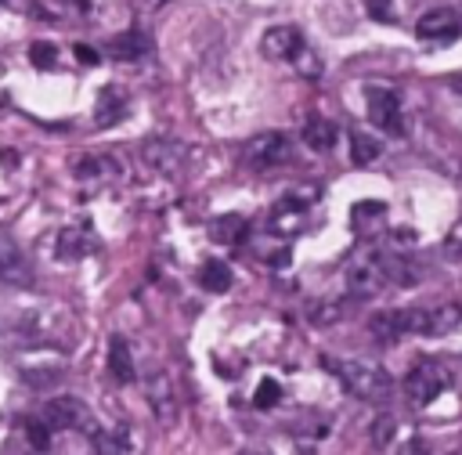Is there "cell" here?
<instances>
[{"label":"cell","mask_w":462,"mask_h":455,"mask_svg":"<svg viewBox=\"0 0 462 455\" xmlns=\"http://www.w3.org/2000/svg\"><path fill=\"white\" fill-rule=\"evenodd\" d=\"M321 365L339 379V386L346 394H354L357 401H386L390 390H393V379L383 365L375 361H361V358H321Z\"/></svg>","instance_id":"cell-1"},{"label":"cell","mask_w":462,"mask_h":455,"mask_svg":"<svg viewBox=\"0 0 462 455\" xmlns=\"http://www.w3.org/2000/svg\"><path fill=\"white\" fill-rule=\"evenodd\" d=\"M448 386H451V372H448V365L437 361V358H419V361L408 368V376H404V397H408L411 408H426V404L437 401Z\"/></svg>","instance_id":"cell-2"},{"label":"cell","mask_w":462,"mask_h":455,"mask_svg":"<svg viewBox=\"0 0 462 455\" xmlns=\"http://www.w3.org/2000/svg\"><path fill=\"white\" fill-rule=\"evenodd\" d=\"M343 278H346L350 296H361V300L379 296V292L390 285V282H386V274H383V264H379V249H375V246L357 249V253L350 256V264H346Z\"/></svg>","instance_id":"cell-3"},{"label":"cell","mask_w":462,"mask_h":455,"mask_svg":"<svg viewBox=\"0 0 462 455\" xmlns=\"http://www.w3.org/2000/svg\"><path fill=\"white\" fill-rule=\"evenodd\" d=\"M365 105H368L372 126H379L383 134H393V137L404 134V108H401V94L393 87L368 83L365 87Z\"/></svg>","instance_id":"cell-4"},{"label":"cell","mask_w":462,"mask_h":455,"mask_svg":"<svg viewBox=\"0 0 462 455\" xmlns=\"http://www.w3.org/2000/svg\"><path fill=\"white\" fill-rule=\"evenodd\" d=\"M289 155H292V141L282 130H263L242 144V162L249 170H274V166L289 162Z\"/></svg>","instance_id":"cell-5"},{"label":"cell","mask_w":462,"mask_h":455,"mask_svg":"<svg viewBox=\"0 0 462 455\" xmlns=\"http://www.w3.org/2000/svg\"><path fill=\"white\" fill-rule=\"evenodd\" d=\"M43 422L54 430V433H90L94 437V415H90V408L79 401V397H69V394H61V397H51L47 404H43Z\"/></svg>","instance_id":"cell-6"},{"label":"cell","mask_w":462,"mask_h":455,"mask_svg":"<svg viewBox=\"0 0 462 455\" xmlns=\"http://www.w3.org/2000/svg\"><path fill=\"white\" fill-rule=\"evenodd\" d=\"M314 195H318L314 188L285 195V199H282V202L271 209V217H267V228H271L274 235H282V238H292V235H300V231H303V224H307V202H310Z\"/></svg>","instance_id":"cell-7"},{"label":"cell","mask_w":462,"mask_h":455,"mask_svg":"<svg viewBox=\"0 0 462 455\" xmlns=\"http://www.w3.org/2000/svg\"><path fill=\"white\" fill-rule=\"evenodd\" d=\"M144 397H148V408H152L159 426H173L177 422V386H173L170 372L148 376L144 379Z\"/></svg>","instance_id":"cell-8"},{"label":"cell","mask_w":462,"mask_h":455,"mask_svg":"<svg viewBox=\"0 0 462 455\" xmlns=\"http://www.w3.org/2000/svg\"><path fill=\"white\" fill-rule=\"evenodd\" d=\"M303 47H307V40H303V32L296 25H271L263 32V40H260V51L271 61H292Z\"/></svg>","instance_id":"cell-9"},{"label":"cell","mask_w":462,"mask_h":455,"mask_svg":"<svg viewBox=\"0 0 462 455\" xmlns=\"http://www.w3.org/2000/svg\"><path fill=\"white\" fill-rule=\"evenodd\" d=\"M76 181L79 184H90V188H105V184H112V181H119L123 177V162L116 159V155H83L79 162H76Z\"/></svg>","instance_id":"cell-10"},{"label":"cell","mask_w":462,"mask_h":455,"mask_svg":"<svg viewBox=\"0 0 462 455\" xmlns=\"http://www.w3.org/2000/svg\"><path fill=\"white\" fill-rule=\"evenodd\" d=\"M375 249H379V264H383V274L390 285H415L422 278L419 264L404 249H397V246H375Z\"/></svg>","instance_id":"cell-11"},{"label":"cell","mask_w":462,"mask_h":455,"mask_svg":"<svg viewBox=\"0 0 462 455\" xmlns=\"http://www.w3.org/2000/svg\"><path fill=\"white\" fill-rule=\"evenodd\" d=\"M415 32L422 40H455L462 32V14L451 7H433L415 22Z\"/></svg>","instance_id":"cell-12"},{"label":"cell","mask_w":462,"mask_h":455,"mask_svg":"<svg viewBox=\"0 0 462 455\" xmlns=\"http://www.w3.org/2000/svg\"><path fill=\"white\" fill-rule=\"evenodd\" d=\"M141 159L159 173H177L184 166V144H177L170 137H152L141 144Z\"/></svg>","instance_id":"cell-13"},{"label":"cell","mask_w":462,"mask_h":455,"mask_svg":"<svg viewBox=\"0 0 462 455\" xmlns=\"http://www.w3.org/2000/svg\"><path fill=\"white\" fill-rule=\"evenodd\" d=\"M0 282H11V285H29L32 282V271H29V260L22 256V249L0 235Z\"/></svg>","instance_id":"cell-14"},{"label":"cell","mask_w":462,"mask_h":455,"mask_svg":"<svg viewBox=\"0 0 462 455\" xmlns=\"http://www.w3.org/2000/svg\"><path fill=\"white\" fill-rule=\"evenodd\" d=\"M126 116V94L119 87H101L97 105H94V123L97 126H112Z\"/></svg>","instance_id":"cell-15"},{"label":"cell","mask_w":462,"mask_h":455,"mask_svg":"<svg viewBox=\"0 0 462 455\" xmlns=\"http://www.w3.org/2000/svg\"><path fill=\"white\" fill-rule=\"evenodd\" d=\"M245 231H249V224L242 213H220L217 220H209V238L220 246H238L245 238Z\"/></svg>","instance_id":"cell-16"},{"label":"cell","mask_w":462,"mask_h":455,"mask_svg":"<svg viewBox=\"0 0 462 455\" xmlns=\"http://www.w3.org/2000/svg\"><path fill=\"white\" fill-rule=\"evenodd\" d=\"M108 372L116 383H134L137 379V368H134V358H130V347L123 336H112L108 339Z\"/></svg>","instance_id":"cell-17"},{"label":"cell","mask_w":462,"mask_h":455,"mask_svg":"<svg viewBox=\"0 0 462 455\" xmlns=\"http://www.w3.org/2000/svg\"><path fill=\"white\" fill-rule=\"evenodd\" d=\"M336 123L332 119H325V116H310L307 123H303V144L310 148V152H328L332 144H336Z\"/></svg>","instance_id":"cell-18"},{"label":"cell","mask_w":462,"mask_h":455,"mask_svg":"<svg viewBox=\"0 0 462 455\" xmlns=\"http://www.w3.org/2000/svg\"><path fill=\"white\" fill-rule=\"evenodd\" d=\"M458 321H462L458 303H437V307H426V336H444V332L458 329Z\"/></svg>","instance_id":"cell-19"},{"label":"cell","mask_w":462,"mask_h":455,"mask_svg":"<svg viewBox=\"0 0 462 455\" xmlns=\"http://www.w3.org/2000/svg\"><path fill=\"white\" fill-rule=\"evenodd\" d=\"M383 155V141L372 137L368 130H350V159L357 166H372Z\"/></svg>","instance_id":"cell-20"},{"label":"cell","mask_w":462,"mask_h":455,"mask_svg":"<svg viewBox=\"0 0 462 455\" xmlns=\"http://www.w3.org/2000/svg\"><path fill=\"white\" fill-rule=\"evenodd\" d=\"M368 332L379 339V343H397L404 336L401 329V311H379L368 318Z\"/></svg>","instance_id":"cell-21"},{"label":"cell","mask_w":462,"mask_h":455,"mask_svg":"<svg viewBox=\"0 0 462 455\" xmlns=\"http://www.w3.org/2000/svg\"><path fill=\"white\" fill-rule=\"evenodd\" d=\"M383 217H386V206H383V202H357V206H354V213H350L354 231H361L365 238H372V235H375V228L383 224Z\"/></svg>","instance_id":"cell-22"},{"label":"cell","mask_w":462,"mask_h":455,"mask_svg":"<svg viewBox=\"0 0 462 455\" xmlns=\"http://www.w3.org/2000/svg\"><path fill=\"white\" fill-rule=\"evenodd\" d=\"M199 285L206 292H227L231 289V267L224 260H206L199 267Z\"/></svg>","instance_id":"cell-23"},{"label":"cell","mask_w":462,"mask_h":455,"mask_svg":"<svg viewBox=\"0 0 462 455\" xmlns=\"http://www.w3.org/2000/svg\"><path fill=\"white\" fill-rule=\"evenodd\" d=\"M144 51H148V40L141 32H123L108 43V54L116 61H137V58H144Z\"/></svg>","instance_id":"cell-24"},{"label":"cell","mask_w":462,"mask_h":455,"mask_svg":"<svg viewBox=\"0 0 462 455\" xmlns=\"http://www.w3.org/2000/svg\"><path fill=\"white\" fill-rule=\"evenodd\" d=\"M58 256H65V260H79L87 249H90V238H87V231L83 228H65L61 235H58Z\"/></svg>","instance_id":"cell-25"},{"label":"cell","mask_w":462,"mask_h":455,"mask_svg":"<svg viewBox=\"0 0 462 455\" xmlns=\"http://www.w3.org/2000/svg\"><path fill=\"white\" fill-rule=\"evenodd\" d=\"M343 314H346L343 300H318V303H310V311H307L310 325H336Z\"/></svg>","instance_id":"cell-26"},{"label":"cell","mask_w":462,"mask_h":455,"mask_svg":"<svg viewBox=\"0 0 462 455\" xmlns=\"http://www.w3.org/2000/svg\"><path fill=\"white\" fill-rule=\"evenodd\" d=\"M29 58H32L36 69H54V61H58V47L47 43V40H36V43L29 47Z\"/></svg>","instance_id":"cell-27"},{"label":"cell","mask_w":462,"mask_h":455,"mask_svg":"<svg viewBox=\"0 0 462 455\" xmlns=\"http://www.w3.org/2000/svg\"><path fill=\"white\" fill-rule=\"evenodd\" d=\"M292 65H296V72H300V76H307V79L321 76V58H318L310 47H303V51L292 58Z\"/></svg>","instance_id":"cell-28"},{"label":"cell","mask_w":462,"mask_h":455,"mask_svg":"<svg viewBox=\"0 0 462 455\" xmlns=\"http://www.w3.org/2000/svg\"><path fill=\"white\" fill-rule=\"evenodd\" d=\"M278 397H282V386H278L274 379H263V383L256 386V394H253V404L267 412V408H274V404H278Z\"/></svg>","instance_id":"cell-29"},{"label":"cell","mask_w":462,"mask_h":455,"mask_svg":"<svg viewBox=\"0 0 462 455\" xmlns=\"http://www.w3.org/2000/svg\"><path fill=\"white\" fill-rule=\"evenodd\" d=\"M51 433H54V430H51L43 419H32V422L25 426V437H29V444H32L36 451H47V448H51Z\"/></svg>","instance_id":"cell-30"},{"label":"cell","mask_w":462,"mask_h":455,"mask_svg":"<svg viewBox=\"0 0 462 455\" xmlns=\"http://www.w3.org/2000/svg\"><path fill=\"white\" fill-rule=\"evenodd\" d=\"M393 426H397V422H393V415H386V412H383V415L372 422V444H375V448H386V444H390V437H393Z\"/></svg>","instance_id":"cell-31"},{"label":"cell","mask_w":462,"mask_h":455,"mask_svg":"<svg viewBox=\"0 0 462 455\" xmlns=\"http://www.w3.org/2000/svg\"><path fill=\"white\" fill-rule=\"evenodd\" d=\"M444 256H448L451 264H462V220L448 231V238H444Z\"/></svg>","instance_id":"cell-32"},{"label":"cell","mask_w":462,"mask_h":455,"mask_svg":"<svg viewBox=\"0 0 462 455\" xmlns=\"http://www.w3.org/2000/svg\"><path fill=\"white\" fill-rule=\"evenodd\" d=\"M365 7L375 22H393V0H365Z\"/></svg>","instance_id":"cell-33"},{"label":"cell","mask_w":462,"mask_h":455,"mask_svg":"<svg viewBox=\"0 0 462 455\" xmlns=\"http://www.w3.org/2000/svg\"><path fill=\"white\" fill-rule=\"evenodd\" d=\"M397 455H433V451H430L426 437H419V433H415V437H404V441H401Z\"/></svg>","instance_id":"cell-34"},{"label":"cell","mask_w":462,"mask_h":455,"mask_svg":"<svg viewBox=\"0 0 462 455\" xmlns=\"http://www.w3.org/2000/svg\"><path fill=\"white\" fill-rule=\"evenodd\" d=\"M76 58H79L83 65H94V61H97V51L87 47V43H76Z\"/></svg>","instance_id":"cell-35"},{"label":"cell","mask_w":462,"mask_h":455,"mask_svg":"<svg viewBox=\"0 0 462 455\" xmlns=\"http://www.w3.org/2000/svg\"><path fill=\"white\" fill-rule=\"evenodd\" d=\"M451 90L462 98V76H451Z\"/></svg>","instance_id":"cell-36"},{"label":"cell","mask_w":462,"mask_h":455,"mask_svg":"<svg viewBox=\"0 0 462 455\" xmlns=\"http://www.w3.org/2000/svg\"><path fill=\"white\" fill-rule=\"evenodd\" d=\"M238 455H267V451H260V448H245V451H238Z\"/></svg>","instance_id":"cell-37"},{"label":"cell","mask_w":462,"mask_h":455,"mask_svg":"<svg viewBox=\"0 0 462 455\" xmlns=\"http://www.w3.org/2000/svg\"><path fill=\"white\" fill-rule=\"evenodd\" d=\"M448 455H462V448H455V451H448Z\"/></svg>","instance_id":"cell-38"},{"label":"cell","mask_w":462,"mask_h":455,"mask_svg":"<svg viewBox=\"0 0 462 455\" xmlns=\"http://www.w3.org/2000/svg\"><path fill=\"white\" fill-rule=\"evenodd\" d=\"M0 4H4V0H0Z\"/></svg>","instance_id":"cell-39"}]
</instances>
